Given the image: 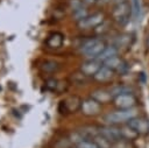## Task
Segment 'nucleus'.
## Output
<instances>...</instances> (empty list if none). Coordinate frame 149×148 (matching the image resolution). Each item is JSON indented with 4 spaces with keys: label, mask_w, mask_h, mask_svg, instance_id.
I'll use <instances>...</instances> for the list:
<instances>
[{
    "label": "nucleus",
    "mask_w": 149,
    "mask_h": 148,
    "mask_svg": "<svg viewBox=\"0 0 149 148\" xmlns=\"http://www.w3.org/2000/svg\"><path fill=\"white\" fill-rule=\"evenodd\" d=\"M105 43L99 40V38H90V40H86L83 44H81V48H80V51L88 58L93 59V58H97L101 51L105 49Z\"/></svg>",
    "instance_id": "nucleus-1"
},
{
    "label": "nucleus",
    "mask_w": 149,
    "mask_h": 148,
    "mask_svg": "<svg viewBox=\"0 0 149 148\" xmlns=\"http://www.w3.org/2000/svg\"><path fill=\"white\" fill-rule=\"evenodd\" d=\"M136 115H137V111L135 108H128V110H119V111L108 113L107 115H105L104 119L109 125H116L125 121H129Z\"/></svg>",
    "instance_id": "nucleus-2"
},
{
    "label": "nucleus",
    "mask_w": 149,
    "mask_h": 148,
    "mask_svg": "<svg viewBox=\"0 0 149 148\" xmlns=\"http://www.w3.org/2000/svg\"><path fill=\"white\" fill-rule=\"evenodd\" d=\"M130 6L128 5V2H121V3H116V6L113 9V17L114 20L120 23V24H125L128 21L129 14H130Z\"/></svg>",
    "instance_id": "nucleus-3"
},
{
    "label": "nucleus",
    "mask_w": 149,
    "mask_h": 148,
    "mask_svg": "<svg viewBox=\"0 0 149 148\" xmlns=\"http://www.w3.org/2000/svg\"><path fill=\"white\" fill-rule=\"evenodd\" d=\"M114 104L120 110H128L133 108L136 104V99L132 93H121L116 97H114Z\"/></svg>",
    "instance_id": "nucleus-4"
},
{
    "label": "nucleus",
    "mask_w": 149,
    "mask_h": 148,
    "mask_svg": "<svg viewBox=\"0 0 149 148\" xmlns=\"http://www.w3.org/2000/svg\"><path fill=\"white\" fill-rule=\"evenodd\" d=\"M102 21H104V15L101 13H95L92 15H87L86 17L80 20L78 22V26L81 29H88V28L98 27L99 24L102 23Z\"/></svg>",
    "instance_id": "nucleus-5"
},
{
    "label": "nucleus",
    "mask_w": 149,
    "mask_h": 148,
    "mask_svg": "<svg viewBox=\"0 0 149 148\" xmlns=\"http://www.w3.org/2000/svg\"><path fill=\"white\" fill-rule=\"evenodd\" d=\"M80 108H81V112L85 115H95L101 110L100 103H98L93 98H88V99L83 100L81 101V105H80Z\"/></svg>",
    "instance_id": "nucleus-6"
},
{
    "label": "nucleus",
    "mask_w": 149,
    "mask_h": 148,
    "mask_svg": "<svg viewBox=\"0 0 149 148\" xmlns=\"http://www.w3.org/2000/svg\"><path fill=\"white\" fill-rule=\"evenodd\" d=\"M99 134L102 135L104 138H106L111 142H118L122 138L121 129L120 128H116L114 126H106V127L99 128Z\"/></svg>",
    "instance_id": "nucleus-7"
},
{
    "label": "nucleus",
    "mask_w": 149,
    "mask_h": 148,
    "mask_svg": "<svg viewBox=\"0 0 149 148\" xmlns=\"http://www.w3.org/2000/svg\"><path fill=\"white\" fill-rule=\"evenodd\" d=\"M100 66L101 65L98 59H95V58L88 59L81 64V72L85 76H94L95 72L100 69Z\"/></svg>",
    "instance_id": "nucleus-8"
},
{
    "label": "nucleus",
    "mask_w": 149,
    "mask_h": 148,
    "mask_svg": "<svg viewBox=\"0 0 149 148\" xmlns=\"http://www.w3.org/2000/svg\"><path fill=\"white\" fill-rule=\"evenodd\" d=\"M128 126H130L135 132L140 133H147L149 129V122L146 119L142 118H133L128 121Z\"/></svg>",
    "instance_id": "nucleus-9"
},
{
    "label": "nucleus",
    "mask_w": 149,
    "mask_h": 148,
    "mask_svg": "<svg viewBox=\"0 0 149 148\" xmlns=\"http://www.w3.org/2000/svg\"><path fill=\"white\" fill-rule=\"evenodd\" d=\"M93 77L98 82H107L113 77V70L105 65H101L100 69L95 72V75Z\"/></svg>",
    "instance_id": "nucleus-10"
},
{
    "label": "nucleus",
    "mask_w": 149,
    "mask_h": 148,
    "mask_svg": "<svg viewBox=\"0 0 149 148\" xmlns=\"http://www.w3.org/2000/svg\"><path fill=\"white\" fill-rule=\"evenodd\" d=\"M45 43L49 48L57 49V48L62 47V44H63V35L61 33H52L48 36Z\"/></svg>",
    "instance_id": "nucleus-11"
},
{
    "label": "nucleus",
    "mask_w": 149,
    "mask_h": 148,
    "mask_svg": "<svg viewBox=\"0 0 149 148\" xmlns=\"http://www.w3.org/2000/svg\"><path fill=\"white\" fill-rule=\"evenodd\" d=\"M112 93L111 91H106V90H97L94 92H92L91 98H93L94 100H97L98 103H108L112 99Z\"/></svg>",
    "instance_id": "nucleus-12"
},
{
    "label": "nucleus",
    "mask_w": 149,
    "mask_h": 148,
    "mask_svg": "<svg viewBox=\"0 0 149 148\" xmlns=\"http://www.w3.org/2000/svg\"><path fill=\"white\" fill-rule=\"evenodd\" d=\"M104 65L107 66V68H109V69H112L113 71H114V70L121 71V69L125 66L123 62H122L121 58H119L118 56H113V57L106 59V61L104 62Z\"/></svg>",
    "instance_id": "nucleus-13"
},
{
    "label": "nucleus",
    "mask_w": 149,
    "mask_h": 148,
    "mask_svg": "<svg viewBox=\"0 0 149 148\" xmlns=\"http://www.w3.org/2000/svg\"><path fill=\"white\" fill-rule=\"evenodd\" d=\"M62 104L64 105V107L66 108L68 112H73V111H76L78 107H80L81 101H80L77 97H70V98H68L66 100L62 101Z\"/></svg>",
    "instance_id": "nucleus-14"
},
{
    "label": "nucleus",
    "mask_w": 149,
    "mask_h": 148,
    "mask_svg": "<svg viewBox=\"0 0 149 148\" xmlns=\"http://www.w3.org/2000/svg\"><path fill=\"white\" fill-rule=\"evenodd\" d=\"M116 54H118V50H116L115 47H105V49L101 51V54L95 59H98L99 62L104 63L106 59H108V58H111L113 56H116Z\"/></svg>",
    "instance_id": "nucleus-15"
},
{
    "label": "nucleus",
    "mask_w": 149,
    "mask_h": 148,
    "mask_svg": "<svg viewBox=\"0 0 149 148\" xmlns=\"http://www.w3.org/2000/svg\"><path fill=\"white\" fill-rule=\"evenodd\" d=\"M121 129V135H122V138H125V139H129V140H132V139H134V138H136L137 136V132H135L130 126H125V127H122V128H120Z\"/></svg>",
    "instance_id": "nucleus-16"
},
{
    "label": "nucleus",
    "mask_w": 149,
    "mask_h": 148,
    "mask_svg": "<svg viewBox=\"0 0 149 148\" xmlns=\"http://www.w3.org/2000/svg\"><path fill=\"white\" fill-rule=\"evenodd\" d=\"M93 141L95 142V145H97L99 148H111V141H108L106 138H104V136L100 135V134H98V135L93 139Z\"/></svg>",
    "instance_id": "nucleus-17"
},
{
    "label": "nucleus",
    "mask_w": 149,
    "mask_h": 148,
    "mask_svg": "<svg viewBox=\"0 0 149 148\" xmlns=\"http://www.w3.org/2000/svg\"><path fill=\"white\" fill-rule=\"evenodd\" d=\"M78 148H99L93 140H83L77 145Z\"/></svg>",
    "instance_id": "nucleus-18"
},
{
    "label": "nucleus",
    "mask_w": 149,
    "mask_h": 148,
    "mask_svg": "<svg viewBox=\"0 0 149 148\" xmlns=\"http://www.w3.org/2000/svg\"><path fill=\"white\" fill-rule=\"evenodd\" d=\"M45 71H55L58 66H57V63L56 62H52V61H45L43 63V66H42Z\"/></svg>",
    "instance_id": "nucleus-19"
},
{
    "label": "nucleus",
    "mask_w": 149,
    "mask_h": 148,
    "mask_svg": "<svg viewBox=\"0 0 149 148\" xmlns=\"http://www.w3.org/2000/svg\"><path fill=\"white\" fill-rule=\"evenodd\" d=\"M70 7H71L72 12H76V10L80 9L81 7H84V3L81 0H70Z\"/></svg>",
    "instance_id": "nucleus-20"
},
{
    "label": "nucleus",
    "mask_w": 149,
    "mask_h": 148,
    "mask_svg": "<svg viewBox=\"0 0 149 148\" xmlns=\"http://www.w3.org/2000/svg\"><path fill=\"white\" fill-rule=\"evenodd\" d=\"M132 8H133V14L136 17L140 13V5H139V0H133L132 1Z\"/></svg>",
    "instance_id": "nucleus-21"
},
{
    "label": "nucleus",
    "mask_w": 149,
    "mask_h": 148,
    "mask_svg": "<svg viewBox=\"0 0 149 148\" xmlns=\"http://www.w3.org/2000/svg\"><path fill=\"white\" fill-rule=\"evenodd\" d=\"M113 148H129V147H128L126 143L118 141V142H116V145H115V146H113Z\"/></svg>",
    "instance_id": "nucleus-22"
},
{
    "label": "nucleus",
    "mask_w": 149,
    "mask_h": 148,
    "mask_svg": "<svg viewBox=\"0 0 149 148\" xmlns=\"http://www.w3.org/2000/svg\"><path fill=\"white\" fill-rule=\"evenodd\" d=\"M99 1H101V0H84V2L87 5H93V3H97Z\"/></svg>",
    "instance_id": "nucleus-23"
},
{
    "label": "nucleus",
    "mask_w": 149,
    "mask_h": 148,
    "mask_svg": "<svg viewBox=\"0 0 149 148\" xmlns=\"http://www.w3.org/2000/svg\"><path fill=\"white\" fill-rule=\"evenodd\" d=\"M115 1V3H121V2H126L127 0H114Z\"/></svg>",
    "instance_id": "nucleus-24"
}]
</instances>
